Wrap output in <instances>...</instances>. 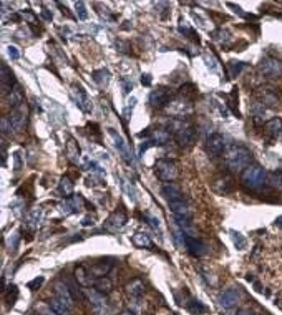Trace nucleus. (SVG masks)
Returning a JSON list of instances; mask_svg holds the SVG:
<instances>
[{
  "label": "nucleus",
  "instance_id": "obj_34",
  "mask_svg": "<svg viewBox=\"0 0 282 315\" xmlns=\"http://www.w3.org/2000/svg\"><path fill=\"white\" fill-rule=\"evenodd\" d=\"M60 191L68 197L73 196V182L70 181L68 177H62V179H60Z\"/></svg>",
  "mask_w": 282,
  "mask_h": 315
},
{
  "label": "nucleus",
  "instance_id": "obj_19",
  "mask_svg": "<svg viewBox=\"0 0 282 315\" xmlns=\"http://www.w3.org/2000/svg\"><path fill=\"white\" fill-rule=\"evenodd\" d=\"M161 192L168 201H176V199H183V192H181L179 186L174 184V182H166V184L161 187Z\"/></svg>",
  "mask_w": 282,
  "mask_h": 315
},
{
  "label": "nucleus",
  "instance_id": "obj_38",
  "mask_svg": "<svg viewBox=\"0 0 282 315\" xmlns=\"http://www.w3.org/2000/svg\"><path fill=\"white\" fill-rule=\"evenodd\" d=\"M18 239H20L18 232H13V234H10V236H8V239H7V244H8V247L12 249V251H15V249H17Z\"/></svg>",
  "mask_w": 282,
  "mask_h": 315
},
{
  "label": "nucleus",
  "instance_id": "obj_48",
  "mask_svg": "<svg viewBox=\"0 0 282 315\" xmlns=\"http://www.w3.org/2000/svg\"><path fill=\"white\" fill-rule=\"evenodd\" d=\"M42 15H43V18L45 20H52L53 18V15L48 12V10H42Z\"/></svg>",
  "mask_w": 282,
  "mask_h": 315
},
{
  "label": "nucleus",
  "instance_id": "obj_5",
  "mask_svg": "<svg viewBox=\"0 0 282 315\" xmlns=\"http://www.w3.org/2000/svg\"><path fill=\"white\" fill-rule=\"evenodd\" d=\"M259 72L268 78H281L282 77V62L278 58L266 57L261 60Z\"/></svg>",
  "mask_w": 282,
  "mask_h": 315
},
{
  "label": "nucleus",
  "instance_id": "obj_35",
  "mask_svg": "<svg viewBox=\"0 0 282 315\" xmlns=\"http://www.w3.org/2000/svg\"><path fill=\"white\" fill-rule=\"evenodd\" d=\"M188 307H189V311L193 312V314H203V312H206V307L199 301H191V302H188Z\"/></svg>",
  "mask_w": 282,
  "mask_h": 315
},
{
  "label": "nucleus",
  "instance_id": "obj_25",
  "mask_svg": "<svg viewBox=\"0 0 282 315\" xmlns=\"http://www.w3.org/2000/svg\"><path fill=\"white\" fill-rule=\"evenodd\" d=\"M258 96H259V103L263 106H278L279 105V98L276 96L274 91H271V90L261 91V93H258Z\"/></svg>",
  "mask_w": 282,
  "mask_h": 315
},
{
  "label": "nucleus",
  "instance_id": "obj_11",
  "mask_svg": "<svg viewBox=\"0 0 282 315\" xmlns=\"http://www.w3.org/2000/svg\"><path fill=\"white\" fill-rule=\"evenodd\" d=\"M82 207H83V199H82V196H80V194L70 196V197H67V199L62 202V204H60V209H62V212L65 216L75 214V212L82 211Z\"/></svg>",
  "mask_w": 282,
  "mask_h": 315
},
{
  "label": "nucleus",
  "instance_id": "obj_8",
  "mask_svg": "<svg viewBox=\"0 0 282 315\" xmlns=\"http://www.w3.org/2000/svg\"><path fill=\"white\" fill-rule=\"evenodd\" d=\"M27 115H28V110H27V105L25 103L22 106H18V108H15L12 113H10L8 120L13 128V133H20V131L23 130L25 123H27Z\"/></svg>",
  "mask_w": 282,
  "mask_h": 315
},
{
  "label": "nucleus",
  "instance_id": "obj_15",
  "mask_svg": "<svg viewBox=\"0 0 282 315\" xmlns=\"http://www.w3.org/2000/svg\"><path fill=\"white\" fill-rule=\"evenodd\" d=\"M169 209L173 211L176 217H184V219H191V206L183 199L169 201Z\"/></svg>",
  "mask_w": 282,
  "mask_h": 315
},
{
  "label": "nucleus",
  "instance_id": "obj_20",
  "mask_svg": "<svg viewBox=\"0 0 282 315\" xmlns=\"http://www.w3.org/2000/svg\"><path fill=\"white\" fill-rule=\"evenodd\" d=\"M113 267V262H97L93 264L92 267H90V276L93 279H98V277H107V274L112 271Z\"/></svg>",
  "mask_w": 282,
  "mask_h": 315
},
{
  "label": "nucleus",
  "instance_id": "obj_22",
  "mask_svg": "<svg viewBox=\"0 0 282 315\" xmlns=\"http://www.w3.org/2000/svg\"><path fill=\"white\" fill-rule=\"evenodd\" d=\"M127 292L132 299H140L144 294V282L141 279H133L127 286Z\"/></svg>",
  "mask_w": 282,
  "mask_h": 315
},
{
  "label": "nucleus",
  "instance_id": "obj_12",
  "mask_svg": "<svg viewBox=\"0 0 282 315\" xmlns=\"http://www.w3.org/2000/svg\"><path fill=\"white\" fill-rule=\"evenodd\" d=\"M108 135L112 136L113 141H115V148H117L120 151V155L123 156V159L128 162V164H132L133 159L132 156H130V150H128V145L125 143V140L122 138V135H118L117 131H115L113 128H108Z\"/></svg>",
  "mask_w": 282,
  "mask_h": 315
},
{
  "label": "nucleus",
  "instance_id": "obj_1",
  "mask_svg": "<svg viewBox=\"0 0 282 315\" xmlns=\"http://www.w3.org/2000/svg\"><path fill=\"white\" fill-rule=\"evenodd\" d=\"M224 159H226V166H228V169L231 172H244L251 166L253 155H251V151L246 148V146L236 145L228 150Z\"/></svg>",
  "mask_w": 282,
  "mask_h": 315
},
{
  "label": "nucleus",
  "instance_id": "obj_10",
  "mask_svg": "<svg viewBox=\"0 0 282 315\" xmlns=\"http://www.w3.org/2000/svg\"><path fill=\"white\" fill-rule=\"evenodd\" d=\"M169 100H171V91L166 86H159V88L151 91L149 95V103L153 108H163V106L169 103Z\"/></svg>",
  "mask_w": 282,
  "mask_h": 315
},
{
  "label": "nucleus",
  "instance_id": "obj_26",
  "mask_svg": "<svg viewBox=\"0 0 282 315\" xmlns=\"http://www.w3.org/2000/svg\"><path fill=\"white\" fill-rule=\"evenodd\" d=\"M92 287L95 289V291H98L100 294H108V292H112L113 284L108 277H98V279H93Z\"/></svg>",
  "mask_w": 282,
  "mask_h": 315
},
{
  "label": "nucleus",
  "instance_id": "obj_17",
  "mask_svg": "<svg viewBox=\"0 0 282 315\" xmlns=\"http://www.w3.org/2000/svg\"><path fill=\"white\" fill-rule=\"evenodd\" d=\"M264 133L273 140H279L282 138V121L279 118H273L269 120L268 123L264 125Z\"/></svg>",
  "mask_w": 282,
  "mask_h": 315
},
{
  "label": "nucleus",
  "instance_id": "obj_29",
  "mask_svg": "<svg viewBox=\"0 0 282 315\" xmlns=\"http://www.w3.org/2000/svg\"><path fill=\"white\" fill-rule=\"evenodd\" d=\"M266 182H268L271 187H274V189L282 191V171H273L271 174H268Z\"/></svg>",
  "mask_w": 282,
  "mask_h": 315
},
{
  "label": "nucleus",
  "instance_id": "obj_4",
  "mask_svg": "<svg viewBox=\"0 0 282 315\" xmlns=\"http://www.w3.org/2000/svg\"><path fill=\"white\" fill-rule=\"evenodd\" d=\"M154 172H156V176H158L161 181L173 182L176 177L179 176L178 162L173 161V159H168V158L158 159V161H156V164H154Z\"/></svg>",
  "mask_w": 282,
  "mask_h": 315
},
{
  "label": "nucleus",
  "instance_id": "obj_40",
  "mask_svg": "<svg viewBox=\"0 0 282 315\" xmlns=\"http://www.w3.org/2000/svg\"><path fill=\"white\" fill-rule=\"evenodd\" d=\"M8 55H10V58H12V60H18V58H20L18 48H17V47H12V45L8 47Z\"/></svg>",
  "mask_w": 282,
  "mask_h": 315
},
{
  "label": "nucleus",
  "instance_id": "obj_49",
  "mask_svg": "<svg viewBox=\"0 0 282 315\" xmlns=\"http://www.w3.org/2000/svg\"><path fill=\"white\" fill-rule=\"evenodd\" d=\"M120 315H135V312L132 311V309H125V311L120 312Z\"/></svg>",
  "mask_w": 282,
  "mask_h": 315
},
{
  "label": "nucleus",
  "instance_id": "obj_23",
  "mask_svg": "<svg viewBox=\"0 0 282 315\" xmlns=\"http://www.w3.org/2000/svg\"><path fill=\"white\" fill-rule=\"evenodd\" d=\"M7 103L8 106H12L13 110L23 105V91L18 85H15V88L7 95Z\"/></svg>",
  "mask_w": 282,
  "mask_h": 315
},
{
  "label": "nucleus",
  "instance_id": "obj_7",
  "mask_svg": "<svg viewBox=\"0 0 282 315\" xmlns=\"http://www.w3.org/2000/svg\"><path fill=\"white\" fill-rule=\"evenodd\" d=\"M87 296L90 299V302H92V309L93 312L97 315H108V302H107V297H105V294H100L98 291H95V289H87Z\"/></svg>",
  "mask_w": 282,
  "mask_h": 315
},
{
  "label": "nucleus",
  "instance_id": "obj_42",
  "mask_svg": "<svg viewBox=\"0 0 282 315\" xmlns=\"http://www.w3.org/2000/svg\"><path fill=\"white\" fill-rule=\"evenodd\" d=\"M135 103H137V100H135V98H132V100L128 101L127 108H125V116H127V118H130V111H133V106H135Z\"/></svg>",
  "mask_w": 282,
  "mask_h": 315
},
{
  "label": "nucleus",
  "instance_id": "obj_36",
  "mask_svg": "<svg viewBox=\"0 0 282 315\" xmlns=\"http://www.w3.org/2000/svg\"><path fill=\"white\" fill-rule=\"evenodd\" d=\"M75 8H77V15H78L80 20H87L88 12H87V8H85V3L83 2H77V3H75Z\"/></svg>",
  "mask_w": 282,
  "mask_h": 315
},
{
  "label": "nucleus",
  "instance_id": "obj_24",
  "mask_svg": "<svg viewBox=\"0 0 282 315\" xmlns=\"http://www.w3.org/2000/svg\"><path fill=\"white\" fill-rule=\"evenodd\" d=\"M148 136L149 141H153V145H166L171 140V133L168 130H151Z\"/></svg>",
  "mask_w": 282,
  "mask_h": 315
},
{
  "label": "nucleus",
  "instance_id": "obj_32",
  "mask_svg": "<svg viewBox=\"0 0 282 315\" xmlns=\"http://www.w3.org/2000/svg\"><path fill=\"white\" fill-rule=\"evenodd\" d=\"M93 80L97 81L100 86H107L108 81H110V73L108 70H97V72H93Z\"/></svg>",
  "mask_w": 282,
  "mask_h": 315
},
{
  "label": "nucleus",
  "instance_id": "obj_3",
  "mask_svg": "<svg viewBox=\"0 0 282 315\" xmlns=\"http://www.w3.org/2000/svg\"><path fill=\"white\" fill-rule=\"evenodd\" d=\"M266 179H268V174H266L264 167H261L259 164H251L241 176V181L248 189H259Z\"/></svg>",
  "mask_w": 282,
  "mask_h": 315
},
{
  "label": "nucleus",
  "instance_id": "obj_33",
  "mask_svg": "<svg viewBox=\"0 0 282 315\" xmlns=\"http://www.w3.org/2000/svg\"><path fill=\"white\" fill-rule=\"evenodd\" d=\"M40 221H42V211L37 209V211H33L32 214L28 216L27 226H28V227H32V229H37V227L40 226Z\"/></svg>",
  "mask_w": 282,
  "mask_h": 315
},
{
  "label": "nucleus",
  "instance_id": "obj_28",
  "mask_svg": "<svg viewBox=\"0 0 282 315\" xmlns=\"http://www.w3.org/2000/svg\"><path fill=\"white\" fill-rule=\"evenodd\" d=\"M50 307H52L58 315H70V314H72V307H68L67 304H63L57 297H53L52 301H50Z\"/></svg>",
  "mask_w": 282,
  "mask_h": 315
},
{
  "label": "nucleus",
  "instance_id": "obj_18",
  "mask_svg": "<svg viewBox=\"0 0 282 315\" xmlns=\"http://www.w3.org/2000/svg\"><path fill=\"white\" fill-rule=\"evenodd\" d=\"M13 88H15V78L12 70H8L7 65L2 63V91L8 95Z\"/></svg>",
  "mask_w": 282,
  "mask_h": 315
},
{
  "label": "nucleus",
  "instance_id": "obj_44",
  "mask_svg": "<svg viewBox=\"0 0 282 315\" xmlns=\"http://www.w3.org/2000/svg\"><path fill=\"white\" fill-rule=\"evenodd\" d=\"M82 224H83V226H93V224H95V217H90V216H88V217H85Z\"/></svg>",
  "mask_w": 282,
  "mask_h": 315
},
{
  "label": "nucleus",
  "instance_id": "obj_39",
  "mask_svg": "<svg viewBox=\"0 0 282 315\" xmlns=\"http://www.w3.org/2000/svg\"><path fill=\"white\" fill-rule=\"evenodd\" d=\"M243 67H244V63H241V62H231V63H229L231 75H233V77H236V75H239V73H241V70H243Z\"/></svg>",
  "mask_w": 282,
  "mask_h": 315
},
{
  "label": "nucleus",
  "instance_id": "obj_2",
  "mask_svg": "<svg viewBox=\"0 0 282 315\" xmlns=\"http://www.w3.org/2000/svg\"><path fill=\"white\" fill-rule=\"evenodd\" d=\"M169 130L174 133V138L181 146H191L194 143L196 131L191 123H186V121L181 120H173L169 121Z\"/></svg>",
  "mask_w": 282,
  "mask_h": 315
},
{
  "label": "nucleus",
  "instance_id": "obj_43",
  "mask_svg": "<svg viewBox=\"0 0 282 315\" xmlns=\"http://www.w3.org/2000/svg\"><path fill=\"white\" fill-rule=\"evenodd\" d=\"M40 315H58V314L50 307V309H42V311H40Z\"/></svg>",
  "mask_w": 282,
  "mask_h": 315
},
{
  "label": "nucleus",
  "instance_id": "obj_27",
  "mask_svg": "<svg viewBox=\"0 0 282 315\" xmlns=\"http://www.w3.org/2000/svg\"><path fill=\"white\" fill-rule=\"evenodd\" d=\"M133 244L137 247H141V249L153 247V241H151V237L146 234V232H137V234L133 236Z\"/></svg>",
  "mask_w": 282,
  "mask_h": 315
},
{
  "label": "nucleus",
  "instance_id": "obj_50",
  "mask_svg": "<svg viewBox=\"0 0 282 315\" xmlns=\"http://www.w3.org/2000/svg\"><path fill=\"white\" fill-rule=\"evenodd\" d=\"M276 224L282 227V216H281V217H278V219H276Z\"/></svg>",
  "mask_w": 282,
  "mask_h": 315
},
{
  "label": "nucleus",
  "instance_id": "obj_9",
  "mask_svg": "<svg viewBox=\"0 0 282 315\" xmlns=\"http://www.w3.org/2000/svg\"><path fill=\"white\" fill-rule=\"evenodd\" d=\"M226 146H228L226 138L219 133L211 135L209 138L206 140V151H208L211 156H219L226 150Z\"/></svg>",
  "mask_w": 282,
  "mask_h": 315
},
{
  "label": "nucleus",
  "instance_id": "obj_47",
  "mask_svg": "<svg viewBox=\"0 0 282 315\" xmlns=\"http://www.w3.org/2000/svg\"><path fill=\"white\" fill-rule=\"evenodd\" d=\"M42 282H43V277H40V279H35V281H33V282H30V284H28V286H30V287H32V289H33V287H37V286H40V284H42Z\"/></svg>",
  "mask_w": 282,
  "mask_h": 315
},
{
  "label": "nucleus",
  "instance_id": "obj_13",
  "mask_svg": "<svg viewBox=\"0 0 282 315\" xmlns=\"http://www.w3.org/2000/svg\"><path fill=\"white\" fill-rule=\"evenodd\" d=\"M184 246L188 247V251L193 254V256H196V257H201V256H204V254L208 252L206 244L203 241H199L198 237H193V236H186L184 237Z\"/></svg>",
  "mask_w": 282,
  "mask_h": 315
},
{
  "label": "nucleus",
  "instance_id": "obj_14",
  "mask_svg": "<svg viewBox=\"0 0 282 315\" xmlns=\"http://www.w3.org/2000/svg\"><path fill=\"white\" fill-rule=\"evenodd\" d=\"M125 224H127V216H125V212L117 211V212H113L107 221H105V229L117 232V231L122 229Z\"/></svg>",
  "mask_w": 282,
  "mask_h": 315
},
{
  "label": "nucleus",
  "instance_id": "obj_21",
  "mask_svg": "<svg viewBox=\"0 0 282 315\" xmlns=\"http://www.w3.org/2000/svg\"><path fill=\"white\" fill-rule=\"evenodd\" d=\"M72 95H73V98H75V101H77V105L80 106V108H82L83 111H90V100H88V96H87V93H85V90L82 88V86H73Z\"/></svg>",
  "mask_w": 282,
  "mask_h": 315
},
{
  "label": "nucleus",
  "instance_id": "obj_30",
  "mask_svg": "<svg viewBox=\"0 0 282 315\" xmlns=\"http://www.w3.org/2000/svg\"><path fill=\"white\" fill-rule=\"evenodd\" d=\"M67 155H68V158H70V159H72L73 162H77V161H78V158H80V148H78V145L75 143V140H73V138H70V140H68Z\"/></svg>",
  "mask_w": 282,
  "mask_h": 315
},
{
  "label": "nucleus",
  "instance_id": "obj_41",
  "mask_svg": "<svg viewBox=\"0 0 282 315\" xmlns=\"http://www.w3.org/2000/svg\"><path fill=\"white\" fill-rule=\"evenodd\" d=\"M13 159H15V171H20L22 169V156H20V151L15 153Z\"/></svg>",
  "mask_w": 282,
  "mask_h": 315
},
{
  "label": "nucleus",
  "instance_id": "obj_31",
  "mask_svg": "<svg viewBox=\"0 0 282 315\" xmlns=\"http://www.w3.org/2000/svg\"><path fill=\"white\" fill-rule=\"evenodd\" d=\"M75 276H77L78 282H80V284H83V286H93L92 277H87V276H90V272L85 271V267H83V266L77 267V271H75Z\"/></svg>",
  "mask_w": 282,
  "mask_h": 315
},
{
  "label": "nucleus",
  "instance_id": "obj_16",
  "mask_svg": "<svg viewBox=\"0 0 282 315\" xmlns=\"http://www.w3.org/2000/svg\"><path fill=\"white\" fill-rule=\"evenodd\" d=\"M55 297L60 299V301H62L63 304H67L68 307H73L75 297H73L72 291H70V287L65 286L63 282H57V284H55Z\"/></svg>",
  "mask_w": 282,
  "mask_h": 315
},
{
  "label": "nucleus",
  "instance_id": "obj_46",
  "mask_svg": "<svg viewBox=\"0 0 282 315\" xmlns=\"http://www.w3.org/2000/svg\"><path fill=\"white\" fill-rule=\"evenodd\" d=\"M141 83L146 85V86H149V85H151V78H149V75H143V77H141Z\"/></svg>",
  "mask_w": 282,
  "mask_h": 315
},
{
  "label": "nucleus",
  "instance_id": "obj_45",
  "mask_svg": "<svg viewBox=\"0 0 282 315\" xmlns=\"http://www.w3.org/2000/svg\"><path fill=\"white\" fill-rule=\"evenodd\" d=\"M238 315H254V312L251 311V309H239Z\"/></svg>",
  "mask_w": 282,
  "mask_h": 315
},
{
  "label": "nucleus",
  "instance_id": "obj_6",
  "mask_svg": "<svg viewBox=\"0 0 282 315\" xmlns=\"http://www.w3.org/2000/svg\"><path fill=\"white\" fill-rule=\"evenodd\" d=\"M241 296H243V294H241L239 287H229V289H224V291L219 294L218 302L224 311H231V309H234L239 304Z\"/></svg>",
  "mask_w": 282,
  "mask_h": 315
},
{
  "label": "nucleus",
  "instance_id": "obj_37",
  "mask_svg": "<svg viewBox=\"0 0 282 315\" xmlns=\"http://www.w3.org/2000/svg\"><path fill=\"white\" fill-rule=\"evenodd\" d=\"M233 241H234L236 247H238V249H244L246 247V239L243 237V234H239V232H233Z\"/></svg>",
  "mask_w": 282,
  "mask_h": 315
}]
</instances>
